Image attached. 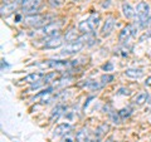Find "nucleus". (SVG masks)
<instances>
[{
    "mask_svg": "<svg viewBox=\"0 0 151 142\" xmlns=\"http://www.w3.org/2000/svg\"><path fill=\"white\" fill-rule=\"evenodd\" d=\"M78 30L82 33V34H92V33L94 32L92 29V27L89 25V23L88 20L86 19V20H82V22H79V24H78Z\"/></svg>",
    "mask_w": 151,
    "mask_h": 142,
    "instance_id": "obj_18",
    "label": "nucleus"
},
{
    "mask_svg": "<svg viewBox=\"0 0 151 142\" xmlns=\"http://www.w3.org/2000/svg\"><path fill=\"white\" fill-rule=\"evenodd\" d=\"M59 75V73L58 72H50V73H48V74H45L44 75V78H43V84H49V83H52V82H55V79H57V77Z\"/></svg>",
    "mask_w": 151,
    "mask_h": 142,
    "instance_id": "obj_22",
    "label": "nucleus"
},
{
    "mask_svg": "<svg viewBox=\"0 0 151 142\" xmlns=\"http://www.w3.org/2000/svg\"><path fill=\"white\" fill-rule=\"evenodd\" d=\"M84 47V43L82 42V39H78L77 42H73V43H68L67 45L63 48L62 50V55H72L76 54L78 52H81Z\"/></svg>",
    "mask_w": 151,
    "mask_h": 142,
    "instance_id": "obj_6",
    "label": "nucleus"
},
{
    "mask_svg": "<svg viewBox=\"0 0 151 142\" xmlns=\"http://www.w3.org/2000/svg\"><path fill=\"white\" fill-rule=\"evenodd\" d=\"M43 0H20V10L28 14H35L40 9Z\"/></svg>",
    "mask_w": 151,
    "mask_h": 142,
    "instance_id": "obj_3",
    "label": "nucleus"
},
{
    "mask_svg": "<svg viewBox=\"0 0 151 142\" xmlns=\"http://www.w3.org/2000/svg\"><path fill=\"white\" fill-rule=\"evenodd\" d=\"M76 142H91L87 128H81L76 135Z\"/></svg>",
    "mask_w": 151,
    "mask_h": 142,
    "instance_id": "obj_17",
    "label": "nucleus"
},
{
    "mask_svg": "<svg viewBox=\"0 0 151 142\" xmlns=\"http://www.w3.org/2000/svg\"><path fill=\"white\" fill-rule=\"evenodd\" d=\"M110 118H111V121L115 125H120L121 122H122V118L120 117L119 112H112V113H110Z\"/></svg>",
    "mask_w": 151,
    "mask_h": 142,
    "instance_id": "obj_24",
    "label": "nucleus"
},
{
    "mask_svg": "<svg viewBox=\"0 0 151 142\" xmlns=\"http://www.w3.org/2000/svg\"><path fill=\"white\" fill-rule=\"evenodd\" d=\"M102 69L105 70V72H111V70L113 69V64H112L111 62H107L106 64L102 65Z\"/></svg>",
    "mask_w": 151,
    "mask_h": 142,
    "instance_id": "obj_27",
    "label": "nucleus"
},
{
    "mask_svg": "<svg viewBox=\"0 0 151 142\" xmlns=\"http://www.w3.org/2000/svg\"><path fill=\"white\" fill-rule=\"evenodd\" d=\"M122 11H124V15L127 19H132L135 16V14H136V10L130 5L129 3H124V4H122Z\"/></svg>",
    "mask_w": 151,
    "mask_h": 142,
    "instance_id": "obj_19",
    "label": "nucleus"
},
{
    "mask_svg": "<svg viewBox=\"0 0 151 142\" xmlns=\"http://www.w3.org/2000/svg\"><path fill=\"white\" fill-rule=\"evenodd\" d=\"M115 25H116V19L113 18V16H108V18L106 19L105 24H103V27H102L101 35H102L103 38L111 35L112 32H113V29H115Z\"/></svg>",
    "mask_w": 151,
    "mask_h": 142,
    "instance_id": "obj_8",
    "label": "nucleus"
},
{
    "mask_svg": "<svg viewBox=\"0 0 151 142\" xmlns=\"http://www.w3.org/2000/svg\"><path fill=\"white\" fill-rule=\"evenodd\" d=\"M49 4L52 8H58L62 4V0H49Z\"/></svg>",
    "mask_w": 151,
    "mask_h": 142,
    "instance_id": "obj_28",
    "label": "nucleus"
},
{
    "mask_svg": "<svg viewBox=\"0 0 151 142\" xmlns=\"http://www.w3.org/2000/svg\"><path fill=\"white\" fill-rule=\"evenodd\" d=\"M112 80H113V75L112 74H103V75H101V84L102 86L111 83Z\"/></svg>",
    "mask_w": 151,
    "mask_h": 142,
    "instance_id": "obj_25",
    "label": "nucleus"
},
{
    "mask_svg": "<svg viewBox=\"0 0 151 142\" xmlns=\"http://www.w3.org/2000/svg\"><path fill=\"white\" fill-rule=\"evenodd\" d=\"M44 75H45L44 73H30V74H28L25 78H23L22 82L28 83V84H37L43 80Z\"/></svg>",
    "mask_w": 151,
    "mask_h": 142,
    "instance_id": "obj_10",
    "label": "nucleus"
},
{
    "mask_svg": "<svg viewBox=\"0 0 151 142\" xmlns=\"http://www.w3.org/2000/svg\"><path fill=\"white\" fill-rule=\"evenodd\" d=\"M15 1H18V0H3V4H12Z\"/></svg>",
    "mask_w": 151,
    "mask_h": 142,
    "instance_id": "obj_33",
    "label": "nucleus"
},
{
    "mask_svg": "<svg viewBox=\"0 0 151 142\" xmlns=\"http://www.w3.org/2000/svg\"><path fill=\"white\" fill-rule=\"evenodd\" d=\"M119 94H122V96H130L131 94V91L127 88H120L119 89Z\"/></svg>",
    "mask_w": 151,
    "mask_h": 142,
    "instance_id": "obj_29",
    "label": "nucleus"
},
{
    "mask_svg": "<svg viewBox=\"0 0 151 142\" xmlns=\"http://www.w3.org/2000/svg\"><path fill=\"white\" fill-rule=\"evenodd\" d=\"M87 20L89 23V25L92 27V29L96 30L98 28V25H100V23H101V15L98 13H93L87 18Z\"/></svg>",
    "mask_w": 151,
    "mask_h": 142,
    "instance_id": "obj_15",
    "label": "nucleus"
},
{
    "mask_svg": "<svg viewBox=\"0 0 151 142\" xmlns=\"http://www.w3.org/2000/svg\"><path fill=\"white\" fill-rule=\"evenodd\" d=\"M25 25L29 27H35V28H42L47 24L50 23V16L48 15H42V14H30V15H27L23 19Z\"/></svg>",
    "mask_w": 151,
    "mask_h": 142,
    "instance_id": "obj_1",
    "label": "nucleus"
},
{
    "mask_svg": "<svg viewBox=\"0 0 151 142\" xmlns=\"http://www.w3.org/2000/svg\"><path fill=\"white\" fill-rule=\"evenodd\" d=\"M70 128H72V126H70L69 123H60L53 130V136L54 137H60V136H63L65 133H68V132L70 131Z\"/></svg>",
    "mask_w": 151,
    "mask_h": 142,
    "instance_id": "obj_11",
    "label": "nucleus"
},
{
    "mask_svg": "<svg viewBox=\"0 0 151 142\" xmlns=\"http://www.w3.org/2000/svg\"><path fill=\"white\" fill-rule=\"evenodd\" d=\"M64 40L68 42V43H73V42L78 40V33L76 29H69L64 35Z\"/></svg>",
    "mask_w": 151,
    "mask_h": 142,
    "instance_id": "obj_20",
    "label": "nucleus"
},
{
    "mask_svg": "<svg viewBox=\"0 0 151 142\" xmlns=\"http://www.w3.org/2000/svg\"><path fill=\"white\" fill-rule=\"evenodd\" d=\"M136 16H137L139 20V25L144 28L145 23L150 18V4L146 1H140L136 5Z\"/></svg>",
    "mask_w": 151,
    "mask_h": 142,
    "instance_id": "obj_2",
    "label": "nucleus"
},
{
    "mask_svg": "<svg viewBox=\"0 0 151 142\" xmlns=\"http://www.w3.org/2000/svg\"><path fill=\"white\" fill-rule=\"evenodd\" d=\"M63 23L62 22H50L49 24H47L44 27L39 28V33L44 37H57L58 35V32L60 30Z\"/></svg>",
    "mask_w": 151,
    "mask_h": 142,
    "instance_id": "obj_4",
    "label": "nucleus"
},
{
    "mask_svg": "<svg viewBox=\"0 0 151 142\" xmlns=\"http://www.w3.org/2000/svg\"><path fill=\"white\" fill-rule=\"evenodd\" d=\"M63 44V40L60 37H47V39L44 40V44H43V48L45 49H55V48H59L60 45Z\"/></svg>",
    "mask_w": 151,
    "mask_h": 142,
    "instance_id": "obj_9",
    "label": "nucleus"
},
{
    "mask_svg": "<svg viewBox=\"0 0 151 142\" xmlns=\"http://www.w3.org/2000/svg\"><path fill=\"white\" fill-rule=\"evenodd\" d=\"M136 33H137V27H135L134 24H129L120 32L119 40L121 43H126V42H129L132 37L136 35Z\"/></svg>",
    "mask_w": 151,
    "mask_h": 142,
    "instance_id": "obj_5",
    "label": "nucleus"
},
{
    "mask_svg": "<svg viewBox=\"0 0 151 142\" xmlns=\"http://www.w3.org/2000/svg\"><path fill=\"white\" fill-rule=\"evenodd\" d=\"M150 37H151V30H150V32H147V33H145V34L140 38V42H142L144 39H146V38H150Z\"/></svg>",
    "mask_w": 151,
    "mask_h": 142,
    "instance_id": "obj_31",
    "label": "nucleus"
},
{
    "mask_svg": "<svg viewBox=\"0 0 151 142\" xmlns=\"http://www.w3.org/2000/svg\"><path fill=\"white\" fill-rule=\"evenodd\" d=\"M110 130V126H108L107 123H102L101 126H98L96 128V132H94V135H96L97 138H101L102 136H105L107 133V131Z\"/></svg>",
    "mask_w": 151,
    "mask_h": 142,
    "instance_id": "obj_21",
    "label": "nucleus"
},
{
    "mask_svg": "<svg viewBox=\"0 0 151 142\" xmlns=\"http://www.w3.org/2000/svg\"><path fill=\"white\" fill-rule=\"evenodd\" d=\"M18 4H20V0H18V1H15V3H12V4H3L1 5V15L3 16H8L9 14L15 11Z\"/></svg>",
    "mask_w": 151,
    "mask_h": 142,
    "instance_id": "obj_12",
    "label": "nucleus"
},
{
    "mask_svg": "<svg viewBox=\"0 0 151 142\" xmlns=\"http://www.w3.org/2000/svg\"><path fill=\"white\" fill-rule=\"evenodd\" d=\"M74 141H76V140L73 138V137L68 135V136H65V137H64V138H63L62 141H60V142H74Z\"/></svg>",
    "mask_w": 151,
    "mask_h": 142,
    "instance_id": "obj_30",
    "label": "nucleus"
},
{
    "mask_svg": "<svg viewBox=\"0 0 151 142\" xmlns=\"http://www.w3.org/2000/svg\"><path fill=\"white\" fill-rule=\"evenodd\" d=\"M145 27H151V16H150V18L147 19V22H146V23H145V25H144V28H145Z\"/></svg>",
    "mask_w": 151,
    "mask_h": 142,
    "instance_id": "obj_34",
    "label": "nucleus"
},
{
    "mask_svg": "<svg viewBox=\"0 0 151 142\" xmlns=\"http://www.w3.org/2000/svg\"><path fill=\"white\" fill-rule=\"evenodd\" d=\"M149 99V93L147 92H141L139 94H136V97L132 99V103H134L135 106H142L144 103L147 102Z\"/></svg>",
    "mask_w": 151,
    "mask_h": 142,
    "instance_id": "obj_16",
    "label": "nucleus"
},
{
    "mask_svg": "<svg viewBox=\"0 0 151 142\" xmlns=\"http://www.w3.org/2000/svg\"><path fill=\"white\" fill-rule=\"evenodd\" d=\"M119 115H120V117L122 118V121H124L125 118H129V117L132 115V108H130V107L122 108V110L119 111Z\"/></svg>",
    "mask_w": 151,
    "mask_h": 142,
    "instance_id": "obj_23",
    "label": "nucleus"
},
{
    "mask_svg": "<svg viewBox=\"0 0 151 142\" xmlns=\"http://www.w3.org/2000/svg\"><path fill=\"white\" fill-rule=\"evenodd\" d=\"M125 75L132 79H139L144 75V70L140 68H129L125 70Z\"/></svg>",
    "mask_w": 151,
    "mask_h": 142,
    "instance_id": "obj_13",
    "label": "nucleus"
},
{
    "mask_svg": "<svg viewBox=\"0 0 151 142\" xmlns=\"http://www.w3.org/2000/svg\"><path fill=\"white\" fill-rule=\"evenodd\" d=\"M130 50H131V47H129V48L124 47V48H121V49H117V52H116L115 54H119V55H122V57H126V55H129Z\"/></svg>",
    "mask_w": 151,
    "mask_h": 142,
    "instance_id": "obj_26",
    "label": "nucleus"
},
{
    "mask_svg": "<svg viewBox=\"0 0 151 142\" xmlns=\"http://www.w3.org/2000/svg\"><path fill=\"white\" fill-rule=\"evenodd\" d=\"M145 86H146V87H151V75L146 78V80H145Z\"/></svg>",
    "mask_w": 151,
    "mask_h": 142,
    "instance_id": "obj_32",
    "label": "nucleus"
},
{
    "mask_svg": "<svg viewBox=\"0 0 151 142\" xmlns=\"http://www.w3.org/2000/svg\"><path fill=\"white\" fill-rule=\"evenodd\" d=\"M43 68H65V67H73V60H45V62L39 64Z\"/></svg>",
    "mask_w": 151,
    "mask_h": 142,
    "instance_id": "obj_7",
    "label": "nucleus"
},
{
    "mask_svg": "<svg viewBox=\"0 0 151 142\" xmlns=\"http://www.w3.org/2000/svg\"><path fill=\"white\" fill-rule=\"evenodd\" d=\"M105 142H113V137H108V138Z\"/></svg>",
    "mask_w": 151,
    "mask_h": 142,
    "instance_id": "obj_35",
    "label": "nucleus"
},
{
    "mask_svg": "<svg viewBox=\"0 0 151 142\" xmlns=\"http://www.w3.org/2000/svg\"><path fill=\"white\" fill-rule=\"evenodd\" d=\"M76 1H77V0H76Z\"/></svg>",
    "mask_w": 151,
    "mask_h": 142,
    "instance_id": "obj_36",
    "label": "nucleus"
},
{
    "mask_svg": "<svg viewBox=\"0 0 151 142\" xmlns=\"http://www.w3.org/2000/svg\"><path fill=\"white\" fill-rule=\"evenodd\" d=\"M65 110H67V107H65L64 105H58V106H57L54 110H53V112H52V115H50V118H49V120H50V121H54V120L57 121L60 116H63V115H64Z\"/></svg>",
    "mask_w": 151,
    "mask_h": 142,
    "instance_id": "obj_14",
    "label": "nucleus"
}]
</instances>
